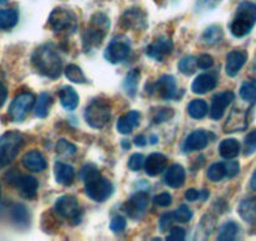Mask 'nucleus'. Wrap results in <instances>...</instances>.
Masks as SVG:
<instances>
[{
    "mask_svg": "<svg viewBox=\"0 0 256 241\" xmlns=\"http://www.w3.org/2000/svg\"><path fill=\"white\" fill-rule=\"evenodd\" d=\"M240 228L234 221H228V222L224 224L220 228V232L218 235V240L220 241H232L238 238Z\"/></svg>",
    "mask_w": 256,
    "mask_h": 241,
    "instance_id": "32",
    "label": "nucleus"
},
{
    "mask_svg": "<svg viewBox=\"0 0 256 241\" xmlns=\"http://www.w3.org/2000/svg\"><path fill=\"white\" fill-rule=\"evenodd\" d=\"M148 194H147L146 191H140V192L134 194V195L126 202V214L132 218H142L144 214L146 212L147 206H148Z\"/></svg>",
    "mask_w": 256,
    "mask_h": 241,
    "instance_id": "11",
    "label": "nucleus"
},
{
    "mask_svg": "<svg viewBox=\"0 0 256 241\" xmlns=\"http://www.w3.org/2000/svg\"><path fill=\"white\" fill-rule=\"evenodd\" d=\"M108 28H110V19L103 13H96L90 18V23L83 36V44L84 48L93 49L102 43L103 38L106 36Z\"/></svg>",
    "mask_w": 256,
    "mask_h": 241,
    "instance_id": "4",
    "label": "nucleus"
},
{
    "mask_svg": "<svg viewBox=\"0 0 256 241\" xmlns=\"http://www.w3.org/2000/svg\"><path fill=\"white\" fill-rule=\"evenodd\" d=\"M238 211L244 221L256 228V198H250L241 201Z\"/></svg>",
    "mask_w": 256,
    "mask_h": 241,
    "instance_id": "25",
    "label": "nucleus"
},
{
    "mask_svg": "<svg viewBox=\"0 0 256 241\" xmlns=\"http://www.w3.org/2000/svg\"><path fill=\"white\" fill-rule=\"evenodd\" d=\"M140 118L141 114L137 110H131L127 114L122 116L117 122V131L122 134H128L134 131V127L140 124Z\"/></svg>",
    "mask_w": 256,
    "mask_h": 241,
    "instance_id": "23",
    "label": "nucleus"
},
{
    "mask_svg": "<svg viewBox=\"0 0 256 241\" xmlns=\"http://www.w3.org/2000/svg\"><path fill=\"white\" fill-rule=\"evenodd\" d=\"M256 24V4L252 2H242L238 4L236 14L230 24L231 34L236 38L248 36Z\"/></svg>",
    "mask_w": 256,
    "mask_h": 241,
    "instance_id": "3",
    "label": "nucleus"
},
{
    "mask_svg": "<svg viewBox=\"0 0 256 241\" xmlns=\"http://www.w3.org/2000/svg\"><path fill=\"white\" fill-rule=\"evenodd\" d=\"M22 164L26 170L32 172H42L46 168V161L43 154L36 150L26 152L22 157Z\"/></svg>",
    "mask_w": 256,
    "mask_h": 241,
    "instance_id": "16",
    "label": "nucleus"
},
{
    "mask_svg": "<svg viewBox=\"0 0 256 241\" xmlns=\"http://www.w3.org/2000/svg\"><path fill=\"white\" fill-rule=\"evenodd\" d=\"M122 144H123V147H124V148H130V147H131V144H130V142H126V140H123L122 141Z\"/></svg>",
    "mask_w": 256,
    "mask_h": 241,
    "instance_id": "56",
    "label": "nucleus"
},
{
    "mask_svg": "<svg viewBox=\"0 0 256 241\" xmlns=\"http://www.w3.org/2000/svg\"><path fill=\"white\" fill-rule=\"evenodd\" d=\"M211 136L212 134L210 132H206L205 130H196L186 137L184 144H182V150L184 152L201 151L205 147H208Z\"/></svg>",
    "mask_w": 256,
    "mask_h": 241,
    "instance_id": "12",
    "label": "nucleus"
},
{
    "mask_svg": "<svg viewBox=\"0 0 256 241\" xmlns=\"http://www.w3.org/2000/svg\"><path fill=\"white\" fill-rule=\"evenodd\" d=\"M174 50V43L167 36H160L154 43L150 44L146 48V54L150 58H154L158 62H162L167 56L172 53Z\"/></svg>",
    "mask_w": 256,
    "mask_h": 241,
    "instance_id": "13",
    "label": "nucleus"
},
{
    "mask_svg": "<svg viewBox=\"0 0 256 241\" xmlns=\"http://www.w3.org/2000/svg\"><path fill=\"white\" fill-rule=\"evenodd\" d=\"M216 84H218V80L214 76L204 73V74L196 77V80L192 83L191 90L196 94H205V93L212 90L216 87Z\"/></svg>",
    "mask_w": 256,
    "mask_h": 241,
    "instance_id": "22",
    "label": "nucleus"
},
{
    "mask_svg": "<svg viewBox=\"0 0 256 241\" xmlns=\"http://www.w3.org/2000/svg\"><path fill=\"white\" fill-rule=\"evenodd\" d=\"M208 103L204 100H194L187 107V112L191 116L192 118L195 120H201V118L205 117L208 114Z\"/></svg>",
    "mask_w": 256,
    "mask_h": 241,
    "instance_id": "33",
    "label": "nucleus"
},
{
    "mask_svg": "<svg viewBox=\"0 0 256 241\" xmlns=\"http://www.w3.org/2000/svg\"><path fill=\"white\" fill-rule=\"evenodd\" d=\"M10 216L12 220H13L18 226H22V228L28 226L29 220H30L28 208H26L23 204H16V205L12 208Z\"/></svg>",
    "mask_w": 256,
    "mask_h": 241,
    "instance_id": "30",
    "label": "nucleus"
},
{
    "mask_svg": "<svg viewBox=\"0 0 256 241\" xmlns=\"http://www.w3.org/2000/svg\"><path fill=\"white\" fill-rule=\"evenodd\" d=\"M225 166H226V176L228 178H232L235 177L236 174L240 172V164H238V161H228L225 162Z\"/></svg>",
    "mask_w": 256,
    "mask_h": 241,
    "instance_id": "49",
    "label": "nucleus"
},
{
    "mask_svg": "<svg viewBox=\"0 0 256 241\" xmlns=\"http://www.w3.org/2000/svg\"><path fill=\"white\" fill-rule=\"evenodd\" d=\"M156 2H157V3H158V2H161V0H156Z\"/></svg>",
    "mask_w": 256,
    "mask_h": 241,
    "instance_id": "60",
    "label": "nucleus"
},
{
    "mask_svg": "<svg viewBox=\"0 0 256 241\" xmlns=\"http://www.w3.org/2000/svg\"><path fill=\"white\" fill-rule=\"evenodd\" d=\"M9 0H0V6H3V4H6L8 3Z\"/></svg>",
    "mask_w": 256,
    "mask_h": 241,
    "instance_id": "58",
    "label": "nucleus"
},
{
    "mask_svg": "<svg viewBox=\"0 0 256 241\" xmlns=\"http://www.w3.org/2000/svg\"><path fill=\"white\" fill-rule=\"evenodd\" d=\"M198 2L202 8L206 9H212L221 3V0H198Z\"/></svg>",
    "mask_w": 256,
    "mask_h": 241,
    "instance_id": "52",
    "label": "nucleus"
},
{
    "mask_svg": "<svg viewBox=\"0 0 256 241\" xmlns=\"http://www.w3.org/2000/svg\"><path fill=\"white\" fill-rule=\"evenodd\" d=\"M250 186L254 191H256V171L254 172L252 177H251V181H250Z\"/></svg>",
    "mask_w": 256,
    "mask_h": 241,
    "instance_id": "55",
    "label": "nucleus"
},
{
    "mask_svg": "<svg viewBox=\"0 0 256 241\" xmlns=\"http://www.w3.org/2000/svg\"><path fill=\"white\" fill-rule=\"evenodd\" d=\"M248 126V122H246V113L240 112L238 110H234V112L231 113L230 117L228 118V122L225 124V132H236L241 131L245 127Z\"/></svg>",
    "mask_w": 256,
    "mask_h": 241,
    "instance_id": "27",
    "label": "nucleus"
},
{
    "mask_svg": "<svg viewBox=\"0 0 256 241\" xmlns=\"http://www.w3.org/2000/svg\"><path fill=\"white\" fill-rule=\"evenodd\" d=\"M167 167V157L162 154H151L144 161V170L148 176H157Z\"/></svg>",
    "mask_w": 256,
    "mask_h": 241,
    "instance_id": "18",
    "label": "nucleus"
},
{
    "mask_svg": "<svg viewBox=\"0 0 256 241\" xmlns=\"http://www.w3.org/2000/svg\"><path fill=\"white\" fill-rule=\"evenodd\" d=\"M214 66V58L210 54H201L198 58V67L201 70H208Z\"/></svg>",
    "mask_w": 256,
    "mask_h": 241,
    "instance_id": "48",
    "label": "nucleus"
},
{
    "mask_svg": "<svg viewBox=\"0 0 256 241\" xmlns=\"http://www.w3.org/2000/svg\"><path fill=\"white\" fill-rule=\"evenodd\" d=\"M126 225H127V221H126V218L123 216H116L110 221V228L113 232H122L126 228Z\"/></svg>",
    "mask_w": 256,
    "mask_h": 241,
    "instance_id": "46",
    "label": "nucleus"
},
{
    "mask_svg": "<svg viewBox=\"0 0 256 241\" xmlns=\"http://www.w3.org/2000/svg\"><path fill=\"white\" fill-rule=\"evenodd\" d=\"M154 202L157 206H160V208H167V206H170L172 204V196L167 192H162L160 195L154 196Z\"/></svg>",
    "mask_w": 256,
    "mask_h": 241,
    "instance_id": "47",
    "label": "nucleus"
},
{
    "mask_svg": "<svg viewBox=\"0 0 256 241\" xmlns=\"http://www.w3.org/2000/svg\"><path fill=\"white\" fill-rule=\"evenodd\" d=\"M122 26L126 29H141L146 26V16L140 9H128L122 16Z\"/></svg>",
    "mask_w": 256,
    "mask_h": 241,
    "instance_id": "17",
    "label": "nucleus"
},
{
    "mask_svg": "<svg viewBox=\"0 0 256 241\" xmlns=\"http://www.w3.org/2000/svg\"><path fill=\"white\" fill-rule=\"evenodd\" d=\"M208 177L212 181V182H218L226 176V166L225 162H216V164H211L208 170Z\"/></svg>",
    "mask_w": 256,
    "mask_h": 241,
    "instance_id": "37",
    "label": "nucleus"
},
{
    "mask_svg": "<svg viewBox=\"0 0 256 241\" xmlns=\"http://www.w3.org/2000/svg\"><path fill=\"white\" fill-rule=\"evenodd\" d=\"M23 142V136L16 131L6 132L0 136V170H3L16 160Z\"/></svg>",
    "mask_w": 256,
    "mask_h": 241,
    "instance_id": "5",
    "label": "nucleus"
},
{
    "mask_svg": "<svg viewBox=\"0 0 256 241\" xmlns=\"http://www.w3.org/2000/svg\"><path fill=\"white\" fill-rule=\"evenodd\" d=\"M184 198L187 201H196L198 198H201V191L195 190V188H188V190L184 192Z\"/></svg>",
    "mask_w": 256,
    "mask_h": 241,
    "instance_id": "51",
    "label": "nucleus"
},
{
    "mask_svg": "<svg viewBox=\"0 0 256 241\" xmlns=\"http://www.w3.org/2000/svg\"><path fill=\"white\" fill-rule=\"evenodd\" d=\"M134 144L138 147H144L147 144V138L144 136V134H140V136H137L136 138H134Z\"/></svg>",
    "mask_w": 256,
    "mask_h": 241,
    "instance_id": "54",
    "label": "nucleus"
},
{
    "mask_svg": "<svg viewBox=\"0 0 256 241\" xmlns=\"http://www.w3.org/2000/svg\"><path fill=\"white\" fill-rule=\"evenodd\" d=\"M172 214H174V221H177V222H182V224L188 222V221L192 218V216H194L191 208L186 205H181L178 208H177V210H174Z\"/></svg>",
    "mask_w": 256,
    "mask_h": 241,
    "instance_id": "41",
    "label": "nucleus"
},
{
    "mask_svg": "<svg viewBox=\"0 0 256 241\" xmlns=\"http://www.w3.org/2000/svg\"><path fill=\"white\" fill-rule=\"evenodd\" d=\"M244 151L246 156H250L256 151V130L248 132L244 141Z\"/></svg>",
    "mask_w": 256,
    "mask_h": 241,
    "instance_id": "42",
    "label": "nucleus"
},
{
    "mask_svg": "<svg viewBox=\"0 0 256 241\" xmlns=\"http://www.w3.org/2000/svg\"><path fill=\"white\" fill-rule=\"evenodd\" d=\"M154 90L160 94V97L164 100H172L176 96V80L172 76H162L158 80H157L156 86H154Z\"/></svg>",
    "mask_w": 256,
    "mask_h": 241,
    "instance_id": "20",
    "label": "nucleus"
},
{
    "mask_svg": "<svg viewBox=\"0 0 256 241\" xmlns=\"http://www.w3.org/2000/svg\"><path fill=\"white\" fill-rule=\"evenodd\" d=\"M54 174H56V182L60 185L68 186L73 182L76 177V171L70 164L63 162H56L54 164Z\"/></svg>",
    "mask_w": 256,
    "mask_h": 241,
    "instance_id": "24",
    "label": "nucleus"
},
{
    "mask_svg": "<svg viewBox=\"0 0 256 241\" xmlns=\"http://www.w3.org/2000/svg\"><path fill=\"white\" fill-rule=\"evenodd\" d=\"M144 161H146V160H144V154H132L130 161H128V167H130L132 171H140V170L144 166Z\"/></svg>",
    "mask_w": 256,
    "mask_h": 241,
    "instance_id": "44",
    "label": "nucleus"
},
{
    "mask_svg": "<svg viewBox=\"0 0 256 241\" xmlns=\"http://www.w3.org/2000/svg\"><path fill=\"white\" fill-rule=\"evenodd\" d=\"M174 222V214L170 212V214H164V216L161 218L160 220V228L161 231H167L172 228V224Z\"/></svg>",
    "mask_w": 256,
    "mask_h": 241,
    "instance_id": "50",
    "label": "nucleus"
},
{
    "mask_svg": "<svg viewBox=\"0 0 256 241\" xmlns=\"http://www.w3.org/2000/svg\"><path fill=\"white\" fill-rule=\"evenodd\" d=\"M156 142H157V137H154V136H152L151 137V144H156Z\"/></svg>",
    "mask_w": 256,
    "mask_h": 241,
    "instance_id": "57",
    "label": "nucleus"
},
{
    "mask_svg": "<svg viewBox=\"0 0 256 241\" xmlns=\"http://www.w3.org/2000/svg\"><path fill=\"white\" fill-rule=\"evenodd\" d=\"M19 14L16 9H0V30H9L18 23Z\"/></svg>",
    "mask_w": 256,
    "mask_h": 241,
    "instance_id": "29",
    "label": "nucleus"
},
{
    "mask_svg": "<svg viewBox=\"0 0 256 241\" xmlns=\"http://www.w3.org/2000/svg\"><path fill=\"white\" fill-rule=\"evenodd\" d=\"M6 98H8V90H6V87L4 86V83L0 82V107H3Z\"/></svg>",
    "mask_w": 256,
    "mask_h": 241,
    "instance_id": "53",
    "label": "nucleus"
},
{
    "mask_svg": "<svg viewBox=\"0 0 256 241\" xmlns=\"http://www.w3.org/2000/svg\"><path fill=\"white\" fill-rule=\"evenodd\" d=\"M224 33H222V29L221 26H211L204 32L202 34V39L206 44L208 46H214V44H218V42L222 39Z\"/></svg>",
    "mask_w": 256,
    "mask_h": 241,
    "instance_id": "35",
    "label": "nucleus"
},
{
    "mask_svg": "<svg viewBox=\"0 0 256 241\" xmlns=\"http://www.w3.org/2000/svg\"><path fill=\"white\" fill-rule=\"evenodd\" d=\"M186 238V231L182 228H171L166 240L168 241H182Z\"/></svg>",
    "mask_w": 256,
    "mask_h": 241,
    "instance_id": "45",
    "label": "nucleus"
},
{
    "mask_svg": "<svg viewBox=\"0 0 256 241\" xmlns=\"http://www.w3.org/2000/svg\"><path fill=\"white\" fill-rule=\"evenodd\" d=\"M240 97L246 102L254 103L256 100V80H246L240 88Z\"/></svg>",
    "mask_w": 256,
    "mask_h": 241,
    "instance_id": "36",
    "label": "nucleus"
},
{
    "mask_svg": "<svg viewBox=\"0 0 256 241\" xmlns=\"http://www.w3.org/2000/svg\"><path fill=\"white\" fill-rule=\"evenodd\" d=\"M235 100V94L231 90H226V92H221L216 94L212 98V104L210 108V117L212 120H220L225 113L226 108L232 103Z\"/></svg>",
    "mask_w": 256,
    "mask_h": 241,
    "instance_id": "14",
    "label": "nucleus"
},
{
    "mask_svg": "<svg viewBox=\"0 0 256 241\" xmlns=\"http://www.w3.org/2000/svg\"><path fill=\"white\" fill-rule=\"evenodd\" d=\"M64 73H66V77L68 78V80H70V82L73 83H80V84H82V83L87 82L86 76L83 74L82 70L76 64L68 66V67L66 68V70H64Z\"/></svg>",
    "mask_w": 256,
    "mask_h": 241,
    "instance_id": "39",
    "label": "nucleus"
},
{
    "mask_svg": "<svg viewBox=\"0 0 256 241\" xmlns=\"http://www.w3.org/2000/svg\"><path fill=\"white\" fill-rule=\"evenodd\" d=\"M32 62L40 74L48 78H58L62 73V59L52 44L39 46L36 49Z\"/></svg>",
    "mask_w": 256,
    "mask_h": 241,
    "instance_id": "2",
    "label": "nucleus"
},
{
    "mask_svg": "<svg viewBox=\"0 0 256 241\" xmlns=\"http://www.w3.org/2000/svg\"><path fill=\"white\" fill-rule=\"evenodd\" d=\"M84 118L93 128H103L110 118V104L108 100L102 98L93 100L86 108Z\"/></svg>",
    "mask_w": 256,
    "mask_h": 241,
    "instance_id": "6",
    "label": "nucleus"
},
{
    "mask_svg": "<svg viewBox=\"0 0 256 241\" xmlns=\"http://www.w3.org/2000/svg\"><path fill=\"white\" fill-rule=\"evenodd\" d=\"M54 210L58 215L64 218H68V220H77L80 215V204L74 196L70 195H64L56 198Z\"/></svg>",
    "mask_w": 256,
    "mask_h": 241,
    "instance_id": "10",
    "label": "nucleus"
},
{
    "mask_svg": "<svg viewBox=\"0 0 256 241\" xmlns=\"http://www.w3.org/2000/svg\"><path fill=\"white\" fill-rule=\"evenodd\" d=\"M56 148L59 154L66 157L73 156V154H76V152H77V147L73 144H70V142H68L67 140H59Z\"/></svg>",
    "mask_w": 256,
    "mask_h": 241,
    "instance_id": "40",
    "label": "nucleus"
},
{
    "mask_svg": "<svg viewBox=\"0 0 256 241\" xmlns=\"http://www.w3.org/2000/svg\"><path fill=\"white\" fill-rule=\"evenodd\" d=\"M246 59H248V56L242 50H232L228 54L225 70L228 77H235L240 72L241 68L245 66Z\"/></svg>",
    "mask_w": 256,
    "mask_h": 241,
    "instance_id": "15",
    "label": "nucleus"
},
{
    "mask_svg": "<svg viewBox=\"0 0 256 241\" xmlns=\"http://www.w3.org/2000/svg\"><path fill=\"white\" fill-rule=\"evenodd\" d=\"M196 68H198V58L192 56H184L178 63V70L184 76L194 74L196 72Z\"/></svg>",
    "mask_w": 256,
    "mask_h": 241,
    "instance_id": "38",
    "label": "nucleus"
},
{
    "mask_svg": "<svg viewBox=\"0 0 256 241\" xmlns=\"http://www.w3.org/2000/svg\"><path fill=\"white\" fill-rule=\"evenodd\" d=\"M49 26L56 33L73 34L78 28L77 16L68 9L56 8L49 16Z\"/></svg>",
    "mask_w": 256,
    "mask_h": 241,
    "instance_id": "7",
    "label": "nucleus"
},
{
    "mask_svg": "<svg viewBox=\"0 0 256 241\" xmlns=\"http://www.w3.org/2000/svg\"><path fill=\"white\" fill-rule=\"evenodd\" d=\"M0 196H2V186H0Z\"/></svg>",
    "mask_w": 256,
    "mask_h": 241,
    "instance_id": "59",
    "label": "nucleus"
},
{
    "mask_svg": "<svg viewBox=\"0 0 256 241\" xmlns=\"http://www.w3.org/2000/svg\"><path fill=\"white\" fill-rule=\"evenodd\" d=\"M240 144L235 138L224 140L220 144V146H218L221 157L226 160H234L235 157H238V154H240Z\"/></svg>",
    "mask_w": 256,
    "mask_h": 241,
    "instance_id": "28",
    "label": "nucleus"
},
{
    "mask_svg": "<svg viewBox=\"0 0 256 241\" xmlns=\"http://www.w3.org/2000/svg\"><path fill=\"white\" fill-rule=\"evenodd\" d=\"M131 53V42L127 36H116L110 44L107 46L104 50V58L112 64H118L123 62Z\"/></svg>",
    "mask_w": 256,
    "mask_h": 241,
    "instance_id": "8",
    "label": "nucleus"
},
{
    "mask_svg": "<svg viewBox=\"0 0 256 241\" xmlns=\"http://www.w3.org/2000/svg\"><path fill=\"white\" fill-rule=\"evenodd\" d=\"M186 180V172L181 164H172L164 174V184L172 188H181Z\"/></svg>",
    "mask_w": 256,
    "mask_h": 241,
    "instance_id": "21",
    "label": "nucleus"
},
{
    "mask_svg": "<svg viewBox=\"0 0 256 241\" xmlns=\"http://www.w3.org/2000/svg\"><path fill=\"white\" fill-rule=\"evenodd\" d=\"M34 102H36V97L30 92H24L16 96L9 107V114H10L12 120L16 122H22L26 120V117L33 108Z\"/></svg>",
    "mask_w": 256,
    "mask_h": 241,
    "instance_id": "9",
    "label": "nucleus"
},
{
    "mask_svg": "<svg viewBox=\"0 0 256 241\" xmlns=\"http://www.w3.org/2000/svg\"><path fill=\"white\" fill-rule=\"evenodd\" d=\"M140 70H132L131 72L128 73L124 78V82H123V88H124L126 93H127L130 97H134L137 92V87H138L140 82Z\"/></svg>",
    "mask_w": 256,
    "mask_h": 241,
    "instance_id": "31",
    "label": "nucleus"
},
{
    "mask_svg": "<svg viewBox=\"0 0 256 241\" xmlns=\"http://www.w3.org/2000/svg\"><path fill=\"white\" fill-rule=\"evenodd\" d=\"M59 100H60V104L63 106L64 110H73L77 108L80 97L72 87H63L59 90Z\"/></svg>",
    "mask_w": 256,
    "mask_h": 241,
    "instance_id": "26",
    "label": "nucleus"
},
{
    "mask_svg": "<svg viewBox=\"0 0 256 241\" xmlns=\"http://www.w3.org/2000/svg\"><path fill=\"white\" fill-rule=\"evenodd\" d=\"M53 103L52 97L48 93H42L40 96L36 100V116L39 118H46L48 116L49 110H50V106Z\"/></svg>",
    "mask_w": 256,
    "mask_h": 241,
    "instance_id": "34",
    "label": "nucleus"
},
{
    "mask_svg": "<svg viewBox=\"0 0 256 241\" xmlns=\"http://www.w3.org/2000/svg\"><path fill=\"white\" fill-rule=\"evenodd\" d=\"M172 117H174V110H171V108H162V110H157L156 114L154 116V124H162V122L171 120Z\"/></svg>",
    "mask_w": 256,
    "mask_h": 241,
    "instance_id": "43",
    "label": "nucleus"
},
{
    "mask_svg": "<svg viewBox=\"0 0 256 241\" xmlns=\"http://www.w3.org/2000/svg\"><path fill=\"white\" fill-rule=\"evenodd\" d=\"M86 194L97 202H103L113 194V185L100 174L94 164H86L82 170Z\"/></svg>",
    "mask_w": 256,
    "mask_h": 241,
    "instance_id": "1",
    "label": "nucleus"
},
{
    "mask_svg": "<svg viewBox=\"0 0 256 241\" xmlns=\"http://www.w3.org/2000/svg\"><path fill=\"white\" fill-rule=\"evenodd\" d=\"M16 188H18L22 198L32 200V198H36V192H38V181H36V177L28 176V174L20 176L18 180V184H16Z\"/></svg>",
    "mask_w": 256,
    "mask_h": 241,
    "instance_id": "19",
    "label": "nucleus"
}]
</instances>
